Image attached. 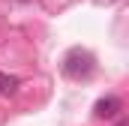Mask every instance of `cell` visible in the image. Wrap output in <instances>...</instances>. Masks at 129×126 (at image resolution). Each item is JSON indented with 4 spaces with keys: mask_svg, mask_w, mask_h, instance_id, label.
Masks as SVG:
<instances>
[{
    "mask_svg": "<svg viewBox=\"0 0 129 126\" xmlns=\"http://www.w3.org/2000/svg\"><path fill=\"white\" fill-rule=\"evenodd\" d=\"M93 69H96V57H93L87 48H72V51L63 57V75L72 78V81H84V78H90Z\"/></svg>",
    "mask_w": 129,
    "mask_h": 126,
    "instance_id": "1",
    "label": "cell"
},
{
    "mask_svg": "<svg viewBox=\"0 0 129 126\" xmlns=\"http://www.w3.org/2000/svg\"><path fill=\"white\" fill-rule=\"evenodd\" d=\"M18 84H21V81H18L15 75L0 72V93H15V90H18Z\"/></svg>",
    "mask_w": 129,
    "mask_h": 126,
    "instance_id": "3",
    "label": "cell"
},
{
    "mask_svg": "<svg viewBox=\"0 0 129 126\" xmlns=\"http://www.w3.org/2000/svg\"><path fill=\"white\" fill-rule=\"evenodd\" d=\"M120 111H123V102L117 96H102V99H96V105H93V117H99V120H111Z\"/></svg>",
    "mask_w": 129,
    "mask_h": 126,
    "instance_id": "2",
    "label": "cell"
}]
</instances>
